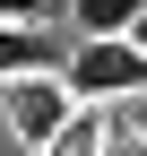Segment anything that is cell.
<instances>
[{"instance_id":"cell-8","label":"cell","mask_w":147,"mask_h":156,"mask_svg":"<svg viewBox=\"0 0 147 156\" xmlns=\"http://www.w3.org/2000/svg\"><path fill=\"white\" fill-rule=\"evenodd\" d=\"M121 44H130V52H138V61H147V17H138V26H130V35H121Z\"/></svg>"},{"instance_id":"cell-1","label":"cell","mask_w":147,"mask_h":156,"mask_svg":"<svg viewBox=\"0 0 147 156\" xmlns=\"http://www.w3.org/2000/svg\"><path fill=\"white\" fill-rule=\"evenodd\" d=\"M61 87L69 104H121V95H147V61L130 44H78L61 52Z\"/></svg>"},{"instance_id":"cell-7","label":"cell","mask_w":147,"mask_h":156,"mask_svg":"<svg viewBox=\"0 0 147 156\" xmlns=\"http://www.w3.org/2000/svg\"><path fill=\"white\" fill-rule=\"evenodd\" d=\"M0 26H52V0H0Z\"/></svg>"},{"instance_id":"cell-5","label":"cell","mask_w":147,"mask_h":156,"mask_svg":"<svg viewBox=\"0 0 147 156\" xmlns=\"http://www.w3.org/2000/svg\"><path fill=\"white\" fill-rule=\"evenodd\" d=\"M104 113H113V104H78L61 130H52V147H43V156H95V147H104Z\"/></svg>"},{"instance_id":"cell-3","label":"cell","mask_w":147,"mask_h":156,"mask_svg":"<svg viewBox=\"0 0 147 156\" xmlns=\"http://www.w3.org/2000/svg\"><path fill=\"white\" fill-rule=\"evenodd\" d=\"M61 78V44H52V26H0V87L9 78Z\"/></svg>"},{"instance_id":"cell-2","label":"cell","mask_w":147,"mask_h":156,"mask_svg":"<svg viewBox=\"0 0 147 156\" xmlns=\"http://www.w3.org/2000/svg\"><path fill=\"white\" fill-rule=\"evenodd\" d=\"M69 113H78V104H69V87H61L52 69H43V78H9V87H0V122H9V139L35 147V156L52 147V130H61Z\"/></svg>"},{"instance_id":"cell-4","label":"cell","mask_w":147,"mask_h":156,"mask_svg":"<svg viewBox=\"0 0 147 156\" xmlns=\"http://www.w3.org/2000/svg\"><path fill=\"white\" fill-rule=\"evenodd\" d=\"M69 17H78V44H121L147 17V0H69Z\"/></svg>"},{"instance_id":"cell-6","label":"cell","mask_w":147,"mask_h":156,"mask_svg":"<svg viewBox=\"0 0 147 156\" xmlns=\"http://www.w3.org/2000/svg\"><path fill=\"white\" fill-rule=\"evenodd\" d=\"M95 156H147V130L121 122V113H104V147H95Z\"/></svg>"}]
</instances>
